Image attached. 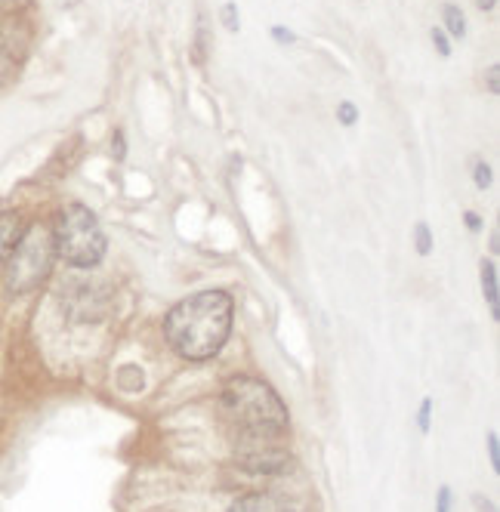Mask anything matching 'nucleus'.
I'll list each match as a JSON object with an SVG mask.
<instances>
[{
    "label": "nucleus",
    "instance_id": "obj_21",
    "mask_svg": "<svg viewBox=\"0 0 500 512\" xmlns=\"http://www.w3.org/2000/svg\"><path fill=\"white\" fill-rule=\"evenodd\" d=\"M463 223H467V229H470L473 235L482 232V216H479L476 210H467V213H463Z\"/></svg>",
    "mask_w": 500,
    "mask_h": 512
},
{
    "label": "nucleus",
    "instance_id": "obj_7",
    "mask_svg": "<svg viewBox=\"0 0 500 512\" xmlns=\"http://www.w3.org/2000/svg\"><path fill=\"white\" fill-rule=\"evenodd\" d=\"M229 512H297L288 500L278 497V494H269V491H254V494H244L238 497Z\"/></svg>",
    "mask_w": 500,
    "mask_h": 512
},
{
    "label": "nucleus",
    "instance_id": "obj_24",
    "mask_svg": "<svg viewBox=\"0 0 500 512\" xmlns=\"http://www.w3.org/2000/svg\"><path fill=\"white\" fill-rule=\"evenodd\" d=\"M476 4V10H482V13H491L494 7H497V0H473Z\"/></svg>",
    "mask_w": 500,
    "mask_h": 512
},
{
    "label": "nucleus",
    "instance_id": "obj_13",
    "mask_svg": "<svg viewBox=\"0 0 500 512\" xmlns=\"http://www.w3.org/2000/svg\"><path fill=\"white\" fill-rule=\"evenodd\" d=\"M337 121H340L343 127H352L355 121H359V108H355V102L343 99V102L337 105Z\"/></svg>",
    "mask_w": 500,
    "mask_h": 512
},
{
    "label": "nucleus",
    "instance_id": "obj_18",
    "mask_svg": "<svg viewBox=\"0 0 500 512\" xmlns=\"http://www.w3.org/2000/svg\"><path fill=\"white\" fill-rule=\"evenodd\" d=\"M488 463L494 472H500V442H497V432H488Z\"/></svg>",
    "mask_w": 500,
    "mask_h": 512
},
{
    "label": "nucleus",
    "instance_id": "obj_16",
    "mask_svg": "<svg viewBox=\"0 0 500 512\" xmlns=\"http://www.w3.org/2000/svg\"><path fill=\"white\" fill-rule=\"evenodd\" d=\"M220 16H223V25H226V31H232V34H235V31L241 28V19H238V7L232 4V0H229V4H223V13H220Z\"/></svg>",
    "mask_w": 500,
    "mask_h": 512
},
{
    "label": "nucleus",
    "instance_id": "obj_1",
    "mask_svg": "<svg viewBox=\"0 0 500 512\" xmlns=\"http://www.w3.org/2000/svg\"><path fill=\"white\" fill-rule=\"evenodd\" d=\"M232 321H235L232 294L220 287H207L180 300L164 315V340L186 361H210L229 343Z\"/></svg>",
    "mask_w": 500,
    "mask_h": 512
},
{
    "label": "nucleus",
    "instance_id": "obj_8",
    "mask_svg": "<svg viewBox=\"0 0 500 512\" xmlns=\"http://www.w3.org/2000/svg\"><path fill=\"white\" fill-rule=\"evenodd\" d=\"M22 229H25V219L19 210H0V269H4L7 256H10L13 244L19 241Z\"/></svg>",
    "mask_w": 500,
    "mask_h": 512
},
{
    "label": "nucleus",
    "instance_id": "obj_14",
    "mask_svg": "<svg viewBox=\"0 0 500 512\" xmlns=\"http://www.w3.org/2000/svg\"><path fill=\"white\" fill-rule=\"evenodd\" d=\"M430 38H433V47H436V53L442 56V59H448L454 50H451V41H448V34H445V28H433L430 31Z\"/></svg>",
    "mask_w": 500,
    "mask_h": 512
},
{
    "label": "nucleus",
    "instance_id": "obj_12",
    "mask_svg": "<svg viewBox=\"0 0 500 512\" xmlns=\"http://www.w3.org/2000/svg\"><path fill=\"white\" fill-rule=\"evenodd\" d=\"M417 429H420L423 435H430V429H433V398H423V401H420V411H417Z\"/></svg>",
    "mask_w": 500,
    "mask_h": 512
},
{
    "label": "nucleus",
    "instance_id": "obj_6",
    "mask_svg": "<svg viewBox=\"0 0 500 512\" xmlns=\"http://www.w3.org/2000/svg\"><path fill=\"white\" fill-rule=\"evenodd\" d=\"M238 466L257 475H284L294 469V457L281 448V442H241Z\"/></svg>",
    "mask_w": 500,
    "mask_h": 512
},
{
    "label": "nucleus",
    "instance_id": "obj_17",
    "mask_svg": "<svg viewBox=\"0 0 500 512\" xmlns=\"http://www.w3.org/2000/svg\"><path fill=\"white\" fill-rule=\"evenodd\" d=\"M451 506H454V491L451 485H442L436 491V512H451Z\"/></svg>",
    "mask_w": 500,
    "mask_h": 512
},
{
    "label": "nucleus",
    "instance_id": "obj_15",
    "mask_svg": "<svg viewBox=\"0 0 500 512\" xmlns=\"http://www.w3.org/2000/svg\"><path fill=\"white\" fill-rule=\"evenodd\" d=\"M473 182H476V189H488L491 186V164H485V161H476L473 164Z\"/></svg>",
    "mask_w": 500,
    "mask_h": 512
},
{
    "label": "nucleus",
    "instance_id": "obj_23",
    "mask_svg": "<svg viewBox=\"0 0 500 512\" xmlns=\"http://www.w3.org/2000/svg\"><path fill=\"white\" fill-rule=\"evenodd\" d=\"M204 50H207V22L201 16V22H198V59H204Z\"/></svg>",
    "mask_w": 500,
    "mask_h": 512
},
{
    "label": "nucleus",
    "instance_id": "obj_10",
    "mask_svg": "<svg viewBox=\"0 0 500 512\" xmlns=\"http://www.w3.org/2000/svg\"><path fill=\"white\" fill-rule=\"evenodd\" d=\"M442 19H445V28L454 41H463L467 38V16H463V10L457 4H445L442 7Z\"/></svg>",
    "mask_w": 500,
    "mask_h": 512
},
{
    "label": "nucleus",
    "instance_id": "obj_11",
    "mask_svg": "<svg viewBox=\"0 0 500 512\" xmlns=\"http://www.w3.org/2000/svg\"><path fill=\"white\" fill-rule=\"evenodd\" d=\"M414 247H417L420 256L433 253V229H430V223H423V219L414 226Z\"/></svg>",
    "mask_w": 500,
    "mask_h": 512
},
{
    "label": "nucleus",
    "instance_id": "obj_22",
    "mask_svg": "<svg viewBox=\"0 0 500 512\" xmlns=\"http://www.w3.org/2000/svg\"><path fill=\"white\" fill-rule=\"evenodd\" d=\"M488 93H491V96L500 93V65H491V68H488Z\"/></svg>",
    "mask_w": 500,
    "mask_h": 512
},
{
    "label": "nucleus",
    "instance_id": "obj_2",
    "mask_svg": "<svg viewBox=\"0 0 500 512\" xmlns=\"http://www.w3.org/2000/svg\"><path fill=\"white\" fill-rule=\"evenodd\" d=\"M220 411L241 442H281L291 426L288 405L260 377H229L220 392Z\"/></svg>",
    "mask_w": 500,
    "mask_h": 512
},
{
    "label": "nucleus",
    "instance_id": "obj_4",
    "mask_svg": "<svg viewBox=\"0 0 500 512\" xmlns=\"http://www.w3.org/2000/svg\"><path fill=\"white\" fill-rule=\"evenodd\" d=\"M53 241H56V256L78 272L96 269L105 253H109V238H105L96 213L87 204L71 201L65 204L56 219H53Z\"/></svg>",
    "mask_w": 500,
    "mask_h": 512
},
{
    "label": "nucleus",
    "instance_id": "obj_3",
    "mask_svg": "<svg viewBox=\"0 0 500 512\" xmlns=\"http://www.w3.org/2000/svg\"><path fill=\"white\" fill-rule=\"evenodd\" d=\"M56 241L53 229L47 223H31L22 229L19 241L13 244L0 278H4V290L10 297H28L34 290H41L56 266Z\"/></svg>",
    "mask_w": 500,
    "mask_h": 512
},
{
    "label": "nucleus",
    "instance_id": "obj_9",
    "mask_svg": "<svg viewBox=\"0 0 500 512\" xmlns=\"http://www.w3.org/2000/svg\"><path fill=\"white\" fill-rule=\"evenodd\" d=\"M479 284H482V297L488 303L491 318H500V278H497V263L494 260H482L479 263Z\"/></svg>",
    "mask_w": 500,
    "mask_h": 512
},
{
    "label": "nucleus",
    "instance_id": "obj_20",
    "mask_svg": "<svg viewBox=\"0 0 500 512\" xmlns=\"http://www.w3.org/2000/svg\"><path fill=\"white\" fill-rule=\"evenodd\" d=\"M112 155H115L118 161L127 158V139H124V130H115V136H112Z\"/></svg>",
    "mask_w": 500,
    "mask_h": 512
},
{
    "label": "nucleus",
    "instance_id": "obj_19",
    "mask_svg": "<svg viewBox=\"0 0 500 512\" xmlns=\"http://www.w3.org/2000/svg\"><path fill=\"white\" fill-rule=\"evenodd\" d=\"M272 41H278L281 47H291V44H297V34L291 28H284V25H275L272 28Z\"/></svg>",
    "mask_w": 500,
    "mask_h": 512
},
{
    "label": "nucleus",
    "instance_id": "obj_5",
    "mask_svg": "<svg viewBox=\"0 0 500 512\" xmlns=\"http://www.w3.org/2000/svg\"><path fill=\"white\" fill-rule=\"evenodd\" d=\"M59 300L71 321H102L112 309V290L102 281L68 278V281H62Z\"/></svg>",
    "mask_w": 500,
    "mask_h": 512
}]
</instances>
